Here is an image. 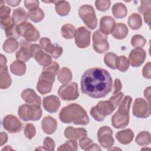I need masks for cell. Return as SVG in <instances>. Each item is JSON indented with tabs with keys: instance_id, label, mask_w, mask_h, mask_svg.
Instances as JSON below:
<instances>
[{
	"instance_id": "6da1fadb",
	"label": "cell",
	"mask_w": 151,
	"mask_h": 151,
	"mask_svg": "<svg viewBox=\"0 0 151 151\" xmlns=\"http://www.w3.org/2000/svg\"><path fill=\"white\" fill-rule=\"evenodd\" d=\"M80 85L83 94L94 99H99L105 97L111 91L113 80L106 70L94 67L87 70L84 73Z\"/></svg>"
},
{
	"instance_id": "7a4b0ae2",
	"label": "cell",
	"mask_w": 151,
	"mask_h": 151,
	"mask_svg": "<svg viewBox=\"0 0 151 151\" xmlns=\"http://www.w3.org/2000/svg\"><path fill=\"white\" fill-rule=\"evenodd\" d=\"M59 118L64 123H73L77 125H86L90 121L86 111L77 103L64 107L60 112Z\"/></svg>"
},
{
	"instance_id": "3957f363",
	"label": "cell",
	"mask_w": 151,
	"mask_h": 151,
	"mask_svg": "<svg viewBox=\"0 0 151 151\" xmlns=\"http://www.w3.org/2000/svg\"><path fill=\"white\" fill-rule=\"evenodd\" d=\"M42 114L41 106L36 104H24L21 105L18 110L19 117L24 122L38 120L41 117Z\"/></svg>"
},
{
	"instance_id": "277c9868",
	"label": "cell",
	"mask_w": 151,
	"mask_h": 151,
	"mask_svg": "<svg viewBox=\"0 0 151 151\" xmlns=\"http://www.w3.org/2000/svg\"><path fill=\"white\" fill-rule=\"evenodd\" d=\"M78 15L84 23L91 29L97 26V19L94 8L89 5H83L78 10Z\"/></svg>"
},
{
	"instance_id": "5b68a950",
	"label": "cell",
	"mask_w": 151,
	"mask_h": 151,
	"mask_svg": "<svg viewBox=\"0 0 151 151\" xmlns=\"http://www.w3.org/2000/svg\"><path fill=\"white\" fill-rule=\"evenodd\" d=\"M17 31L19 35L29 42H35L40 37L38 29L29 22H25L17 25Z\"/></svg>"
},
{
	"instance_id": "8992f818",
	"label": "cell",
	"mask_w": 151,
	"mask_h": 151,
	"mask_svg": "<svg viewBox=\"0 0 151 151\" xmlns=\"http://www.w3.org/2000/svg\"><path fill=\"white\" fill-rule=\"evenodd\" d=\"M58 94L63 100H74L79 97L77 84L75 82L64 84L60 87Z\"/></svg>"
},
{
	"instance_id": "52a82bcc",
	"label": "cell",
	"mask_w": 151,
	"mask_h": 151,
	"mask_svg": "<svg viewBox=\"0 0 151 151\" xmlns=\"http://www.w3.org/2000/svg\"><path fill=\"white\" fill-rule=\"evenodd\" d=\"M133 114L137 118H147L151 113L150 103L142 98H137L133 105Z\"/></svg>"
},
{
	"instance_id": "ba28073f",
	"label": "cell",
	"mask_w": 151,
	"mask_h": 151,
	"mask_svg": "<svg viewBox=\"0 0 151 151\" xmlns=\"http://www.w3.org/2000/svg\"><path fill=\"white\" fill-rule=\"evenodd\" d=\"M93 49L99 54H104L109 49V44L107 42V35L103 34L100 29L93 32Z\"/></svg>"
},
{
	"instance_id": "9c48e42d",
	"label": "cell",
	"mask_w": 151,
	"mask_h": 151,
	"mask_svg": "<svg viewBox=\"0 0 151 151\" xmlns=\"http://www.w3.org/2000/svg\"><path fill=\"white\" fill-rule=\"evenodd\" d=\"M97 139L103 148L109 149L111 147L114 143L111 129L106 126L100 127L97 131Z\"/></svg>"
},
{
	"instance_id": "30bf717a",
	"label": "cell",
	"mask_w": 151,
	"mask_h": 151,
	"mask_svg": "<svg viewBox=\"0 0 151 151\" xmlns=\"http://www.w3.org/2000/svg\"><path fill=\"white\" fill-rule=\"evenodd\" d=\"M2 124L5 130L10 133H18L23 129L22 123L17 117L12 114L6 116L3 119Z\"/></svg>"
},
{
	"instance_id": "8fae6325",
	"label": "cell",
	"mask_w": 151,
	"mask_h": 151,
	"mask_svg": "<svg viewBox=\"0 0 151 151\" xmlns=\"http://www.w3.org/2000/svg\"><path fill=\"white\" fill-rule=\"evenodd\" d=\"M40 46L45 52L49 53L51 57L57 59L63 53V48L57 44H52L50 40L47 37H42L40 40Z\"/></svg>"
},
{
	"instance_id": "7c38bea8",
	"label": "cell",
	"mask_w": 151,
	"mask_h": 151,
	"mask_svg": "<svg viewBox=\"0 0 151 151\" xmlns=\"http://www.w3.org/2000/svg\"><path fill=\"white\" fill-rule=\"evenodd\" d=\"M129 122V111L120 108L111 117V125L116 129L126 127Z\"/></svg>"
},
{
	"instance_id": "4fadbf2b",
	"label": "cell",
	"mask_w": 151,
	"mask_h": 151,
	"mask_svg": "<svg viewBox=\"0 0 151 151\" xmlns=\"http://www.w3.org/2000/svg\"><path fill=\"white\" fill-rule=\"evenodd\" d=\"M91 32L84 27H79L75 35V43L80 48L87 47L90 44Z\"/></svg>"
},
{
	"instance_id": "5bb4252c",
	"label": "cell",
	"mask_w": 151,
	"mask_h": 151,
	"mask_svg": "<svg viewBox=\"0 0 151 151\" xmlns=\"http://www.w3.org/2000/svg\"><path fill=\"white\" fill-rule=\"evenodd\" d=\"M32 43L26 40H21L20 41V49L16 53V58L17 60L25 63L28 61L31 57V47Z\"/></svg>"
},
{
	"instance_id": "9a60e30c",
	"label": "cell",
	"mask_w": 151,
	"mask_h": 151,
	"mask_svg": "<svg viewBox=\"0 0 151 151\" xmlns=\"http://www.w3.org/2000/svg\"><path fill=\"white\" fill-rule=\"evenodd\" d=\"M146 56V51L142 48L132 50L129 55V61L133 67H140L145 61Z\"/></svg>"
},
{
	"instance_id": "2e32d148",
	"label": "cell",
	"mask_w": 151,
	"mask_h": 151,
	"mask_svg": "<svg viewBox=\"0 0 151 151\" xmlns=\"http://www.w3.org/2000/svg\"><path fill=\"white\" fill-rule=\"evenodd\" d=\"M42 104L46 111L54 113L58 110L60 107V100L57 96L50 95L44 98Z\"/></svg>"
},
{
	"instance_id": "e0dca14e",
	"label": "cell",
	"mask_w": 151,
	"mask_h": 151,
	"mask_svg": "<svg viewBox=\"0 0 151 151\" xmlns=\"http://www.w3.org/2000/svg\"><path fill=\"white\" fill-rule=\"evenodd\" d=\"M22 99L29 104H36L41 106V99L35 91L31 88H26L21 93Z\"/></svg>"
},
{
	"instance_id": "ac0fdd59",
	"label": "cell",
	"mask_w": 151,
	"mask_h": 151,
	"mask_svg": "<svg viewBox=\"0 0 151 151\" xmlns=\"http://www.w3.org/2000/svg\"><path fill=\"white\" fill-rule=\"evenodd\" d=\"M116 25L115 20L110 16H104L100 21V30L104 34H111Z\"/></svg>"
},
{
	"instance_id": "d6986e66",
	"label": "cell",
	"mask_w": 151,
	"mask_h": 151,
	"mask_svg": "<svg viewBox=\"0 0 151 151\" xmlns=\"http://www.w3.org/2000/svg\"><path fill=\"white\" fill-rule=\"evenodd\" d=\"M65 137L69 139H80L87 136V130L84 128H74L73 126H68L64 132Z\"/></svg>"
},
{
	"instance_id": "ffe728a7",
	"label": "cell",
	"mask_w": 151,
	"mask_h": 151,
	"mask_svg": "<svg viewBox=\"0 0 151 151\" xmlns=\"http://www.w3.org/2000/svg\"><path fill=\"white\" fill-rule=\"evenodd\" d=\"M95 108L100 116L104 118H105L106 116L111 114L116 109L114 106L109 100L98 102Z\"/></svg>"
},
{
	"instance_id": "44dd1931",
	"label": "cell",
	"mask_w": 151,
	"mask_h": 151,
	"mask_svg": "<svg viewBox=\"0 0 151 151\" xmlns=\"http://www.w3.org/2000/svg\"><path fill=\"white\" fill-rule=\"evenodd\" d=\"M41 127L44 132L47 134L54 133L57 128V122L50 116L43 118L41 122Z\"/></svg>"
},
{
	"instance_id": "7402d4cb",
	"label": "cell",
	"mask_w": 151,
	"mask_h": 151,
	"mask_svg": "<svg viewBox=\"0 0 151 151\" xmlns=\"http://www.w3.org/2000/svg\"><path fill=\"white\" fill-rule=\"evenodd\" d=\"M134 137V133L130 129L122 130L116 133V138L123 145H127L131 143Z\"/></svg>"
},
{
	"instance_id": "603a6c76",
	"label": "cell",
	"mask_w": 151,
	"mask_h": 151,
	"mask_svg": "<svg viewBox=\"0 0 151 151\" xmlns=\"http://www.w3.org/2000/svg\"><path fill=\"white\" fill-rule=\"evenodd\" d=\"M12 17L16 25H18L23 22H27L28 19V14L22 7H18L14 9Z\"/></svg>"
},
{
	"instance_id": "cb8c5ba5",
	"label": "cell",
	"mask_w": 151,
	"mask_h": 151,
	"mask_svg": "<svg viewBox=\"0 0 151 151\" xmlns=\"http://www.w3.org/2000/svg\"><path fill=\"white\" fill-rule=\"evenodd\" d=\"M129 29L126 25L123 23L116 24L115 27L111 32L112 36L117 40H122L127 35Z\"/></svg>"
},
{
	"instance_id": "d4e9b609",
	"label": "cell",
	"mask_w": 151,
	"mask_h": 151,
	"mask_svg": "<svg viewBox=\"0 0 151 151\" xmlns=\"http://www.w3.org/2000/svg\"><path fill=\"white\" fill-rule=\"evenodd\" d=\"M11 83L12 80L8 73V67H1L0 71V88L1 89H6L10 87Z\"/></svg>"
},
{
	"instance_id": "484cf974",
	"label": "cell",
	"mask_w": 151,
	"mask_h": 151,
	"mask_svg": "<svg viewBox=\"0 0 151 151\" xmlns=\"http://www.w3.org/2000/svg\"><path fill=\"white\" fill-rule=\"evenodd\" d=\"M34 58L40 65L43 67L49 65L52 61V57L47 53L44 52L42 49L38 50L35 54Z\"/></svg>"
},
{
	"instance_id": "4316f807",
	"label": "cell",
	"mask_w": 151,
	"mask_h": 151,
	"mask_svg": "<svg viewBox=\"0 0 151 151\" xmlns=\"http://www.w3.org/2000/svg\"><path fill=\"white\" fill-rule=\"evenodd\" d=\"M55 9L60 16L64 17L67 15L70 11V5L65 1H58L55 2Z\"/></svg>"
},
{
	"instance_id": "83f0119b",
	"label": "cell",
	"mask_w": 151,
	"mask_h": 151,
	"mask_svg": "<svg viewBox=\"0 0 151 151\" xmlns=\"http://www.w3.org/2000/svg\"><path fill=\"white\" fill-rule=\"evenodd\" d=\"M10 71L15 76H21L26 72V65L21 61H14L10 65Z\"/></svg>"
},
{
	"instance_id": "f1b7e54d",
	"label": "cell",
	"mask_w": 151,
	"mask_h": 151,
	"mask_svg": "<svg viewBox=\"0 0 151 151\" xmlns=\"http://www.w3.org/2000/svg\"><path fill=\"white\" fill-rule=\"evenodd\" d=\"M112 13L113 16L117 18L121 19L126 17L127 14V9L125 5L121 2L115 4L112 7Z\"/></svg>"
},
{
	"instance_id": "f546056e",
	"label": "cell",
	"mask_w": 151,
	"mask_h": 151,
	"mask_svg": "<svg viewBox=\"0 0 151 151\" xmlns=\"http://www.w3.org/2000/svg\"><path fill=\"white\" fill-rule=\"evenodd\" d=\"M36 88L40 94H45L51 91L52 88V83L47 80L39 78Z\"/></svg>"
},
{
	"instance_id": "4dcf8cb0",
	"label": "cell",
	"mask_w": 151,
	"mask_h": 151,
	"mask_svg": "<svg viewBox=\"0 0 151 151\" xmlns=\"http://www.w3.org/2000/svg\"><path fill=\"white\" fill-rule=\"evenodd\" d=\"M72 73L68 68L63 67L58 71L57 78L63 84H68L72 80Z\"/></svg>"
},
{
	"instance_id": "1f68e13d",
	"label": "cell",
	"mask_w": 151,
	"mask_h": 151,
	"mask_svg": "<svg viewBox=\"0 0 151 151\" xmlns=\"http://www.w3.org/2000/svg\"><path fill=\"white\" fill-rule=\"evenodd\" d=\"M127 23L129 26L134 30L139 29L142 25V19L140 15L136 13H133L128 18Z\"/></svg>"
},
{
	"instance_id": "d6a6232c",
	"label": "cell",
	"mask_w": 151,
	"mask_h": 151,
	"mask_svg": "<svg viewBox=\"0 0 151 151\" xmlns=\"http://www.w3.org/2000/svg\"><path fill=\"white\" fill-rule=\"evenodd\" d=\"M19 47V43L15 38H9L6 39L3 44V50L6 53H13Z\"/></svg>"
},
{
	"instance_id": "836d02e7",
	"label": "cell",
	"mask_w": 151,
	"mask_h": 151,
	"mask_svg": "<svg viewBox=\"0 0 151 151\" xmlns=\"http://www.w3.org/2000/svg\"><path fill=\"white\" fill-rule=\"evenodd\" d=\"M28 15L29 18L34 22L41 21L44 18V13L41 8L37 7L28 11Z\"/></svg>"
},
{
	"instance_id": "e575fe53",
	"label": "cell",
	"mask_w": 151,
	"mask_h": 151,
	"mask_svg": "<svg viewBox=\"0 0 151 151\" xmlns=\"http://www.w3.org/2000/svg\"><path fill=\"white\" fill-rule=\"evenodd\" d=\"M151 141L150 134L147 131L140 132L136 136L135 142L136 143L142 146H147L150 144Z\"/></svg>"
},
{
	"instance_id": "d590c367",
	"label": "cell",
	"mask_w": 151,
	"mask_h": 151,
	"mask_svg": "<svg viewBox=\"0 0 151 151\" xmlns=\"http://www.w3.org/2000/svg\"><path fill=\"white\" fill-rule=\"evenodd\" d=\"M62 36L67 40L73 38L76 34V30L74 25L70 24H66L64 25L61 29Z\"/></svg>"
},
{
	"instance_id": "8d00e7d4",
	"label": "cell",
	"mask_w": 151,
	"mask_h": 151,
	"mask_svg": "<svg viewBox=\"0 0 151 151\" xmlns=\"http://www.w3.org/2000/svg\"><path fill=\"white\" fill-rule=\"evenodd\" d=\"M129 60L124 55L117 57L116 60V68L121 72L126 71L129 68Z\"/></svg>"
},
{
	"instance_id": "74e56055",
	"label": "cell",
	"mask_w": 151,
	"mask_h": 151,
	"mask_svg": "<svg viewBox=\"0 0 151 151\" xmlns=\"http://www.w3.org/2000/svg\"><path fill=\"white\" fill-rule=\"evenodd\" d=\"M78 149V145L76 140L75 139H70L67 141L64 144L60 145L58 148V151L61 150H71L76 151Z\"/></svg>"
},
{
	"instance_id": "f35d334b",
	"label": "cell",
	"mask_w": 151,
	"mask_h": 151,
	"mask_svg": "<svg viewBox=\"0 0 151 151\" xmlns=\"http://www.w3.org/2000/svg\"><path fill=\"white\" fill-rule=\"evenodd\" d=\"M117 55L113 52H107L104 57V62L105 64L109 68L115 70L116 68V60Z\"/></svg>"
},
{
	"instance_id": "ab89813d",
	"label": "cell",
	"mask_w": 151,
	"mask_h": 151,
	"mask_svg": "<svg viewBox=\"0 0 151 151\" xmlns=\"http://www.w3.org/2000/svg\"><path fill=\"white\" fill-rule=\"evenodd\" d=\"M146 43V40L143 36L137 34L134 35L131 38V44L135 48H142Z\"/></svg>"
},
{
	"instance_id": "60d3db41",
	"label": "cell",
	"mask_w": 151,
	"mask_h": 151,
	"mask_svg": "<svg viewBox=\"0 0 151 151\" xmlns=\"http://www.w3.org/2000/svg\"><path fill=\"white\" fill-rule=\"evenodd\" d=\"M59 68L60 65L58 63L55 61H52L49 65L45 67H43L42 71L48 72L55 76L58 74V72L59 71Z\"/></svg>"
},
{
	"instance_id": "b9f144b4",
	"label": "cell",
	"mask_w": 151,
	"mask_h": 151,
	"mask_svg": "<svg viewBox=\"0 0 151 151\" xmlns=\"http://www.w3.org/2000/svg\"><path fill=\"white\" fill-rule=\"evenodd\" d=\"M95 5L97 9L104 12L110 7L111 2L109 0H97L96 1Z\"/></svg>"
},
{
	"instance_id": "7bdbcfd3",
	"label": "cell",
	"mask_w": 151,
	"mask_h": 151,
	"mask_svg": "<svg viewBox=\"0 0 151 151\" xmlns=\"http://www.w3.org/2000/svg\"><path fill=\"white\" fill-rule=\"evenodd\" d=\"M36 133L35 126L32 123H27L24 129V134L28 139H32Z\"/></svg>"
},
{
	"instance_id": "ee69618b",
	"label": "cell",
	"mask_w": 151,
	"mask_h": 151,
	"mask_svg": "<svg viewBox=\"0 0 151 151\" xmlns=\"http://www.w3.org/2000/svg\"><path fill=\"white\" fill-rule=\"evenodd\" d=\"M14 25H15V23L11 16L1 18V27L4 31Z\"/></svg>"
},
{
	"instance_id": "f6af8a7d",
	"label": "cell",
	"mask_w": 151,
	"mask_h": 151,
	"mask_svg": "<svg viewBox=\"0 0 151 151\" xmlns=\"http://www.w3.org/2000/svg\"><path fill=\"white\" fill-rule=\"evenodd\" d=\"M5 32L6 34V37H8V38H12L17 39V38H19V37H20V35H19L17 31V25L15 24L5 29Z\"/></svg>"
},
{
	"instance_id": "bcb514c9",
	"label": "cell",
	"mask_w": 151,
	"mask_h": 151,
	"mask_svg": "<svg viewBox=\"0 0 151 151\" xmlns=\"http://www.w3.org/2000/svg\"><path fill=\"white\" fill-rule=\"evenodd\" d=\"M43 147L45 148V150H54L55 148V142L50 137H47L44 139Z\"/></svg>"
},
{
	"instance_id": "7dc6e473",
	"label": "cell",
	"mask_w": 151,
	"mask_h": 151,
	"mask_svg": "<svg viewBox=\"0 0 151 151\" xmlns=\"http://www.w3.org/2000/svg\"><path fill=\"white\" fill-rule=\"evenodd\" d=\"M124 96V94L122 92H120L117 94L114 95L109 99V101L116 108L119 106L123 100V97Z\"/></svg>"
},
{
	"instance_id": "c3c4849f",
	"label": "cell",
	"mask_w": 151,
	"mask_h": 151,
	"mask_svg": "<svg viewBox=\"0 0 151 151\" xmlns=\"http://www.w3.org/2000/svg\"><path fill=\"white\" fill-rule=\"evenodd\" d=\"M93 143V140L87 136L83 137L80 139L79 140V145L80 147L85 150H87V149Z\"/></svg>"
},
{
	"instance_id": "681fc988",
	"label": "cell",
	"mask_w": 151,
	"mask_h": 151,
	"mask_svg": "<svg viewBox=\"0 0 151 151\" xmlns=\"http://www.w3.org/2000/svg\"><path fill=\"white\" fill-rule=\"evenodd\" d=\"M141 5L138 8V11L140 14H143L147 9L151 8V1L150 0L147 1H141Z\"/></svg>"
},
{
	"instance_id": "f907efd6",
	"label": "cell",
	"mask_w": 151,
	"mask_h": 151,
	"mask_svg": "<svg viewBox=\"0 0 151 151\" xmlns=\"http://www.w3.org/2000/svg\"><path fill=\"white\" fill-rule=\"evenodd\" d=\"M24 2L25 8L29 10L35 8H37L39 5V1L37 0H25Z\"/></svg>"
},
{
	"instance_id": "816d5d0a",
	"label": "cell",
	"mask_w": 151,
	"mask_h": 151,
	"mask_svg": "<svg viewBox=\"0 0 151 151\" xmlns=\"http://www.w3.org/2000/svg\"><path fill=\"white\" fill-rule=\"evenodd\" d=\"M142 74L144 78L150 79L151 73H150V63L148 62L145 64L142 70Z\"/></svg>"
},
{
	"instance_id": "f5cc1de1",
	"label": "cell",
	"mask_w": 151,
	"mask_h": 151,
	"mask_svg": "<svg viewBox=\"0 0 151 151\" xmlns=\"http://www.w3.org/2000/svg\"><path fill=\"white\" fill-rule=\"evenodd\" d=\"M90 114L91 116L96 120L98 122H101L103 121L104 118L102 116H100V114L97 112V111L96 110L95 106L93 107L91 110H90Z\"/></svg>"
},
{
	"instance_id": "db71d44e",
	"label": "cell",
	"mask_w": 151,
	"mask_h": 151,
	"mask_svg": "<svg viewBox=\"0 0 151 151\" xmlns=\"http://www.w3.org/2000/svg\"><path fill=\"white\" fill-rule=\"evenodd\" d=\"M11 9L6 6H0V18H3L8 16H10L9 14L11 13Z\"/></svg>"
},
{
	"instance_id": "11a10c76",
	"label": "cell",
	"mask_w": 151,
	"mask_h": 151,
	"mask_svg": "<svg viewBox=\"0 0 151 151\" xmlns=\"http://www.w3.org/2000/svg\"><path fill=\"white\" fill-rule=\"evenodd\" d=\"M122 88V84L119 78H116L114 83V91L113 93V95L117 94L120 92Z\"/></svg>"
},
{
	"instance_id": "9f6ffc18",
	"label": "cell",
	"mask_w": 151,
	"mask_h": 151,
	"mask_svg": "<svg viewBox=\"0 0 151 151\" xmlns=\"http://www.w3.org/2000/svg\"><path fill=\"white\" fill-rule=\"evenodd\" d=\"M143 16H144V20L145 22L148 24V25L150 26V18H151V8H149L147 9L144 13H143Z\"/></svg>"
},
{
	"instance_id": "6f0895ef",
	"label": "cell",
	"mask_w": 151,
	"mask_h": 151,
	"mask_svg": "<svg viewBox=\"0 0 151 151\" xmlns=\"http://www.w3.org/2000/svg\"><path fill=\"white\" fill-rule=\"evenodd\" d=\"M8 141V135L5 132H1V141H0V146H2L4 144L6 143Z\"/></svg>"
},
{
	"instance_id": "680465c9",
	"label": "cell",
	"mask_w": 151,
	"mask_h": 151,
	"mask_svg": "<svg viewBox=\"0 0 151 151\" xmlns=\"http://www.w3.org/2000/svg\"><path fill=\"white\" fill-rule=\"evenodd\" d=\"M144 96L147 100L148 102L150 103V87L149 86L145 88L144 91Z\"/></svg>"
},
{
	"instance_id": "91938a15",
	"label": "cell",
	"mask_w": 151,
	"mask_h": 151,
	"mask_svg": "<svg viewBox=\"0 0 151 151\" xmlns=\"http://www.w3.org/2000/svg\"><path fill=\"white\" fill-rule=\"evenodd\" d=\"M8 5H9L10 6H16L17 5H18L20 2H21V1L20 0H8V1H5Z\"/></svg>"
},
{
	"instance_id": "94428289",
	"label": "cell",
	"mask_w": 151,
	"mask_h": 151,
	"mask_svg": "<svg viewBox=\"0 0 151 151\" xmlns=\"http://www.w3.org/2000/svg\"><path fill=\"white\" fill-rule=\"evenodd\" d=\"M6 63H7V60H6V57L3 54H1V61H0L1 68L6 66Z\"/></svg>"
},
{
	"instance_id": "6125c7cd",
	"label": "cell",
	"mask_w": 151,
	"mask_h": 151,
	"mask_svg": "<svg viewBox=\"0 0 151 151\" xmlns=\"http://www.w3.org/2000/svg\"><path fill=\"white\" fill-rule=\"evenodd\" d=\"M87 150H101V148L97 144L93 143L88 149Z\"/></svg>"
},
{
	"instance_id": "be15d7a7",
	"label": "cell",
	"mask_w": 151,
	"mask_h": 151,
	"mask_svg": "<svg viewBox=\"0 0 151 151\" xmlns=\"http://www.w3.org/2000/svg\"><path fill=\"white\" fill-rule=\"evenodd\" d=\"M13 150V149L11 148L9 146H6L5 147H4L2 149V151L3 150Z\"/></svg>"
}]
</instances>
